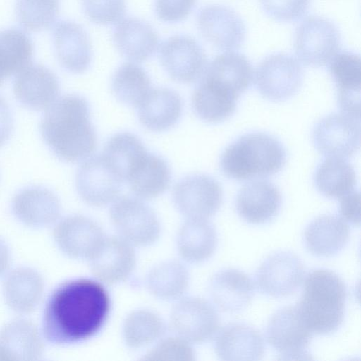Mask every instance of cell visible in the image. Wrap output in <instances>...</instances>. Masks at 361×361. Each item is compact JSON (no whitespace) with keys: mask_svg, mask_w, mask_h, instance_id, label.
<instances>
[{"mask_svg":"<svg viewBox=\"0 0 361 361\" xmlns=\"http://www.w3.org/2000/svg\"><path fill=\"white\" fill-rule=\"evenodd\" d=\"M111 310V298L97 280L79 278L58 286L44 310L42 332L54 345L82 342L104 326Z\"/></svg>","mask_w":361,"mask_h":361,"instance_id":"1","label":"cell"},{"mask_svg":"<svg viewBox=\"0 0 361 361\" xmlns=\"http://www.w3.org/2000/svg\"><path fill=\"white\" fill-rule=\"evenodd\" d=\"M90 116L87 101L78 94L63 95L47 108L41 119L40 132L58 158L76 162L93 153L97 137Z\"/></svg>","mask_w":361,"mask_h":361,"instance_id":"2","label":"cell"},{"mask_svg":"<svg viewBox=\"0 0 361 361\" xmlns=\"http://www.w3.org/2000/svg\"><path fill=\"white\" fill-rule=\"evenodd\" d=\"M346 298L345 284L338 274L316 269L307 274L302 296L295 307L312 334L327 335L342 325Z\"/></svg>","mask_w":361,"mask_h":361,"instance_id":"3","label":"cell"},{"mask_svg":"<svg viewBox=\"0 0 361 361\" xmlns=\"http://www.w3.org/2000/svg\"><path fill=\"white\" fill-rule=\"evenodd\" d=\"M286 158V149L277 138L254 132L230 144L221 154L219 165L228 178L246 180L277 173L285 166Z\"/></svg>","mask_w":361,"mask_h":361,"instance_id":"4","label":"cell"},{"mask_svg":"<svg viewBox=\"0 0 361 361\" xmlns=\"http://www.w3.org/2000/svg\"><path fill=\"white\" fill-rule=\"evenodd\" d=\"M109 217L117 235L135 247H147L161 235V224L154 211L137 197H118L111 203Z\"/></svg>","mask_w":361,"mask_h":361,"instance_id":"5","label":"cell"},{"mask_svg":"<svg viewBox=\"0 0 361 361\" xmlns=\"http://www.w3.org/2000/svg\"><path fill=\"white\" fill-rule=\"evenodd\" d=\"M169 326L175 335L192 344H201L214 338L219 327L214 306L196 297H182L171 309Z\"/></svg>","mask_w":361,"mask_h":361,"instance_id":"6","label":"cell"},{"mask_svg":"<svg viewBox=\"0 0 361 361\" xmlns=\"http://www.w3.org/2000/svg\"><path fill=\"white\" fill-rule=\"evenodd\" d=\"M340 43L338 28L324 18L310 16L295 30V54L307 66L321 67L329 64L339 51Z\"/></svg>","mask_w":361,"mask_h":361,"instance_id":"7","label":"cell"},{"mask_svg":"<svg viewBox=\"0 0 361 361\" xmlns=\"http://www.w3.org/2000/svg\"><path fill=\"white\" fill-rule=\"evenodd\" d=\"M303 71L299 61L282 53L269 55L255 72L257 89L264 98L282 102L294 96L302 86Z\"/></svg>","mask_w":361,"mask_h":361,"instance_id":"8","label":"cell"},{"mask_svg":"<svg viewBox=\"0 0 361 361\" xmlns=\"http://www.w3.org/2000/svg\"><path fill=\"white\" fill-rule=\"evenodd\" d=\"M312 333L300 318L295 307L275 312L266 327L265 337L281 360H310Z\"/></svg>","mask_w":361,"mask_h":361,"instance_id":"9","label":"cell"},{"mask_svg":"<svg viewBox=\"0 0 361 361\" xmlns=\"http://www.w3.org/2000/svg\"><path fill=\"white\" fill-rule=\"evenodd\" d=\"M173 203L185 219H206L214 216L223 202V191L214 178L202 173L180 179L173 190Z\"/></svg>","mask_w":361,"mask_h":361,"instance_id":"10","label":"cell"},{"mask_svg":"<svg viewBox=\"0 0 361 361\" xmlns=\"http://www.w3.org/2000/svg\"><path fill=\"white\" fill-rule=\"evenodd\" d=\"M123 182L102 154L85 159L75 176L79 196L86 204L96 207L106 206L115 201Z\"/></svg>","mask_w":361,"mask_h":361,"instance_id":"11","label":"cell"},{"mask_svg":"<svg viewBox=\"0 0 361 361\" xmlns=\"http://www.w3.org/2000/svg\"><path fill=\"white\" fill-rule=\"evenodd\" d=\"M161 64L169 77L180 83H192L202 75L207 56L201 45L192 37L173 35L159 47Z\"/></svg>","mask_w":361,"mask_h":361,"instance_id":"12","label":"cell"},{"mask_svg":"<svg viewBox=\"0 0 361 361\" xmlns=\"http://www.w3.org/2000/svg\"><path fill=\"white\" fill-rule=\"evenodd\" d=\"M304 274V265L295 254L279 251L267 257L257 269L256 288L263 295L285 298L297 291Z\"/></svg>","mask_w":361,"mask_h":361,"instance_id":"13","label":"cell"},{"mask_svg":"<svg viewBox=\"0 0 361 361\" xmlns=\"http://www.w3.org/2000/svg\"><path fill=\"white\" fill-rule=\"evenodd\" d=\"M360 121L345 114H331L314 126L312 142L315 149L326 157L348 158L360 148Z\"/></svg>","mask_w":361,"mask_h":361,"instance_id":"14","label":"cell"},{"mask_svg":"<svg viewBox=\"0 0 361 361\" xmlns=\"http://www.w3.org/2000/svg\"><path fill=\"white\" fill-rule=\"evenodd\" d=\"M106 235L101 226L82 215H70L60 220L54 229V238L59 250L75 259L90 260Z\"/></svg>","mask_w":361,"mask_h":361,"instance_id":"15","label":"cell"},{"mask_svg":"<svg viewBox=\"0 0 361 361\" xmlns=\"http://www.w3.org/2000/svg\"><path fill=\"white\" fill-rule=\"evenodd\" d=\"M197 26L202 36L218 49H238L245 37V26L235 11L220 4L202 8L197 15Z\"/></svg>","mask_w":361,"mask_h":361,"instance_id":"16","label":"cell"},{"mask_svg":"<svg viewBox=\"0 0 361 361\" xmlns=\"http://www.w3.org/2000/svg\"><path fill=\"white\" fill-rule=\"evenodd\" d=\"M94 279L106 286L126 281L137 263L135 247L118 235H106L89 260Z\"/></svg>","mask_w":361,"mask_h":361,"instance_id":"17","label":"cell"},{"mask_svg":"<svg viewBox=\"0 0 361 361\" xmlns=\"http://www.w3.org/2000/svg\"><path fill=\"white\" fill-rule=\"evenodd\" d=\"M56 75L40 64L30 63L16 74L13 90L16 99L32 110L49 107L59 93Z\"/></svg>","mask_w":361,"mask_h":361,"instance_id":"18","label":"cell"},{"mask_svg":"<svg viewBox=\"0 0 361 361\" xmlns=\"http://www.w3.org/2000/svg\"><path fill=\"white\" fill-rule=\"evenodd\" d=\"M281 204L282 197L279 189L265 180L245 184L235 202L239 216L245 222L255 225L271 221L278 215Z\"/></svg>","mask_w":361,"mask_h":361,"instance_id":"19","label":"cell"},{"mask_svg":"<svg viewBox=\"0 0 361 361\" xmlns=\"http://www.w3.org/2000/svg\"><path fill=\"white\" fill-rule=\"evenodd\" d=\"M52 40L57 60L66 71L82 73L92 61L91 43L85 29L70 20L57 22L52 30Z\"/></svg>","mask_w":361,"mask_h":361,"instance_id":"20","label":"cell"},{"mask_svg":"<svg viewBox=\"0 0 361 361\" xmlns=\"http://www.w3.org/2000/svg\"><path fill=\"white\" fill-rule=\"evenodd\" d=\"M342 113L360 120V59L350 51H338L329 63Z\"/></svg>","mask_w":361,"mask_h":361,"instance_id":"21","label":"cell"},{"mask_svg":"<svg viewBox=\"0 0 361 361\" xmlns=\"http://www.w3.org/2000/svg\"><path fill=\"white\" fill-rule=\"evenodd\" d=\"M214 349L221 360H259L264 355V343L259 331L241 322L229 323L214 336Z\"/></svg>","mask_w":361,"mask_h":361,"instance_id":"22","label":"cell"},{"mask_svg":"<svg viewBox=\"0 0 361 361\" xmlns=\"http://www.w3.org/2000/svg\"><path fill=\"white\" fill-rule=\"evenodd\" d=\"M209 294L214 305L228 313L244 310L255 295V286L245 272L235 269H224L210 279Z\"/></svg>","mask_w":361,"mask_h":361,"instance_id":"23","label":"cell"},{"mask_svg":"<svg viewBox=\"0 0 361 361\" xmlns=\"http://www.w3.org/2000/svg\"><path fill=\"white\" fill-rule=\"evenodd\" d=\"M11 211L21 223L39 228L50 226L58 220L61 205L51 190L41 186H30L15 195Z\"/></svg>","mask_w":361,"mask_h":361,"instance_id":"24","label":"cell"},{"mask_svg":"<svg viewBox=\"0 0 361 361\" xmlns=\"http://www.w3.org/2000/svg\"><path fill=\"white\" fill-rule=\"evenodd\" d=\"M112 38L120 54L131 62L147 61L159 47L158 35L154 28L146 21L134 17L118 21Z\"/></svg>","mask_w":361,"mask_h":361,"instance_id":"25","label":"cell"},{"mask_svg":"<svg viewBox=\"0 0 361 361\" xmlns=\"http://www.w3.org/2000/svg\"><path fill=\"white\" fill-rule=\"evenodd\" d=\"M350 230L341 217L322 215L312 220L304 231L306 250L317 257H331L338 254L348 244Z\"/></svg>","mask_w":361,"mask_h":361,"instance_id":"26","label":"cell"},{"mask_svg":"<svg viewBox=\"0 0 361 361\" xmlns=\"http://www.w3.org/2000/svg\"><path fill=\"white\" fill-rule=\"evenodd\" d=\"M218 244L214 226L206 219H185L176 237L181 259L190 264L202 263L214 255Z\"/></svg>","mask_w":361,"mask_h":361,"instance_id":"27","label":"cell"},{"mask_svg":"<svg viewBox=\"0 0 361 361\" xmlns=\"http://www.w3.org/2000/svg\"><path fill=\"white\" fill-rule=\"evenodd\" d=\"M44 348L39 331L30 321L16 319L0 331V360H39Z\"/></svg>","mask_w":361,"mask_h":361,"instance_id":"28","label":"cell"},{"mask_svg":"<svg viewBox=\"0 0 361 361\" xmlns=\"http://www.w3.org/2000/svg\"><path fill=\"white\" fill-rule=\"evenodd\" d=\"M140 122L148 130L161 132L173 127L182 114L183 102L176 91L152 89L137 106Z\"/></svg>","mask_w":361,"mask_h":361,"instance_id":"29","label":"cell"},{"mask_svg":"<svg viewBox=\"0 0 361 361\" xmlns=\"http://www.w3.org/2000/svg\"><path fill=\"white\" fill-rule=\"evenodd\" d=\"M44 288V280L37 271L29 267H18L5 278L3 295L12 310L19 314H27L38 305Z\"/></svg>","mask_w":361,"mask_h":361,"instance_id":"30","label":"cell"},{"mask_svg":"<svg viewBox=\"0 0 361 361\" xmlns=\"http://www.w3.org/2000/svg\"><path fill=\"white\" fill-rule=\"evenodd\" d=\"M200 79L192 96V106L195 114L211 123L229 118L235 111L238 97L204 76Z\"/></svg>","mask_w":361,"mask_h":361,"instance_id":"31","label":"cell"},{"mask_svg":"<svg viewBox=\"0 0 361 361\" xmlns=\"http://www.w3.org/2000/svg\"><path fill=\"white\" fill-rule=\"evenodd\" d=\"M171 177L167 162L147 152L133 167L126 182L135 197L149 200L159 196L168 189Z\"/></svg>","mask_w":361,"mask_h":361,"instance_id":"32","label":"cell"},{"mask_svg":"<svg viewBox=\"0 0 361 361\" xmlns=\"http://www.w3.org/2000/svg\"><path fill=\"white\" fill-rule=\"evenodd\" d=\"M202 75L239 97L251 86L254 74L247 57L231 51L216 56L207 65Z\"/></svg>","mask_w":361,"mask_h":361,"instance_id":"33","label":"cell"},{"mask_svg":"<svg viewBox=\"0 0 361 361\" xmlns=\"http://www.w3.org/2000/svg\"><path fill=\"white\" fill-rule=\"evenodd\" d=\"M190 282L185 265L177 260L161 262L149 271L146 286L155 298L163 300H178L184 296Z\"/></svg>","mask_w":361,"mask_h":361,"instance_id":"34","label":"cell"},{"mask_svg":"<svg viewBox=\"0 0 361 361\" xmlns=\"http://www.w3.org/2000/svg\"><path fill=\"white\" fill-rule=\"evenodd\" d=\"M317 190L324 197L341 199L355 190L357 179L353 166L344 158L327 157L314 173Z\"/></svg>","mask_w":361,"mask_h":361,"instance_id":"35","label":"cell"},{"mask_svg":"<svg viewBox=\"0 0 361 361\" xmlns=\"http://www.w3.org/2000/svg\"><path fill=\"white\" fill-rule=\"evenodd\" d=\"M166 325L154 311L138 309L130 312L122 324V338L126 345L138 350L154 344L164 337Z\"/></svg>","mask_w":361,"mask_h":361,"instance_id":"36","label":"cell"},{"mask_svg":"<svg viewBox=\"0 0 361 361\" xmlns=\"http://www.w3.org/2000/svg\"><path fill=\"white\" fill-rule=\"evenodd\" d=\"M33 51L32 42L25 31L16 27L0 30V86L31 63Z\"/></svg>","mask_w":361,"mask_h":361,"instance_id":"37","label":"cell"},{"mask_svg":"<svg viewBox=\"0 0 361 361\" xmlns=\"http://www.w3.org/2000/svg\"><path fill=\"white\" fill-rule=\"evenodd\" d=\"M111 89L121 102L137 107L152 88L147 72L137 63L127 62L114 73Z\"/></svg>","mask_w":361,"mask_h":361,"instance_id":"38","label":"cell"},{"mask_svg":"<svg viewBox=\"0 0 361 361\" xmlns=\"http://www.w3.org/2000/svg\"><path fill=\"white\" fill-rule=\"evenodd\" d=\"M147 152L141 140L128 132L118 133L106 142L102 154L123 181L137 162Z\"/></svg>","mask_w":361,"mask_h":361,"instance_id":"39","label":"cell"},{"mask_svg":"<svg viewBox=\"0 0 361 361\" xmlns=\"http://www.w3.org/2000/svg\"><path fill=\"white\" fill-rule=\"evenodd\" d=\"M59 11V0H16V15L27 31L38 32L51 27Z\"/></svg>","mask_w":361,"mask_h":361,"instance_id":"40","label":"cell"},{"mask_svg":"<svg viewBox=\"0 0 361 361\" xmlns=\"http://www.w3.org/2000/svg\"><path fill=\"white\" fill-rule=\"evenodd\" d=\"M142 360L191 361L195 360V352L192 343L175 335L160 338Z\"/></svg>","mask_w":361,"mask_h":361,"instance_id":"41","label":"cell"},{"mask_svg":"<svg viewBox=\"0 0 361 361\" xmlns=\"http://www.w3.org/2000/svg\"><path fill=\"white\" fill-rule=\"evenodd\" d=\"M81 4L86 17L97 25L117 23L126 13L125 0H81Z\"/></svg>","mask_w":361,"mask_h":361,"instance_id":"42","label":"cell"},{"mask_svg":"<svg viewBox=\"0 0 361 361\" xmlns=\"http://www.w3.org/2000/svg\"><path fill=\"white\" fill-rule=\"evenodd\" d=\"M310 0H260L266 13L276 20L293 22L307 12Z\"/></svg>","mask_w":361,"mask_h":361,"instance_id":"43","label":"cell"},{"mask_svg":"<svg viewBox=\"0 0 361 361\" xmlns=\"http://www.w3.org/2000/svg\"><path fill=\"white\" fill-rule=\"evenodd\" d=\"M195 4L196 0H154V11L160 20L176 23L186 19Z\"/></svg>","mask_w":361,"mask_h":361,"instance_id":"44","label":"cell"},{"mask_svg":"<svg viewBox=\"0 0 361 361\" xmlns=\"http://www.w3.org/2000/svg\"><path fill=\"white\" fill-rule=\"evenodd\" d=\"M338 212L345 222L353 226H360V194L353 190L341 198Z\"/></svg>","mask_w":361,"mask_h":361,"instance_id":"45","label":"cell"},{"mask_svg":"<svg viewBox=\"0 0 361 361\" xmlns=\"http://www.w3.org/2000/svg\"><path fill=\"white\" fill-rule=\"evenodd\" d=\"M13 129V118L6 102L0 96V147L9 139Z\"/></svg>","mask_w":361,"mask_h":361,"instance_id":"46","label":"cell"},{"mask_svg":"<svg viewBox=\"0 0 361 361\" xmlns=\"http://www.w3.org/2000/svg\"><path fill=\"white\" fill-rule=\"evenodd\" d=\"M10 264V252L5 242L0 238V276L8 269Z\"/></svg>","mask_w":361,"mask_h":361,"instance_id":"47","label":"cell"}]
</instances>
